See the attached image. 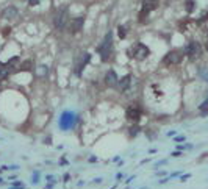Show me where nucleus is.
<instances>
[{
	"label": "nucleus",
	"mask_w": 208,
	"mask_h": 189,
	"mask_svg": "<svg viewBox=\"0 0 208 189\" xmlns=\"http://www.w3.org/2000/svg\"><path fill=\"white\" fill-rule=\"evenodd\" d=\"M111 52H113V33L108 31L107 36L103 38L102 44L97 47V53L102 56V61H103V63H107V61H110Z\"/></svg>",
	"instance_id": "obj_1"
},
{
	"label": "nucleus",
	"mask_w": 208,
	"mask_h": 189,
	"mask_svg": "<svg viewBox=\"0 0 208 189\" xmlns=\"http://www.w3.org/2000/svg\"><path fill=\"white\" fill-rule=\"evenodd\" d=\"M205 48H206V52H208V41H205Z\"/></svg>",
	"instance_id": "obj_25"
},
{
	"label": "nucleus",
	"mask_w": 208,
	"mask_h": 189,
	"mask_svg": "<svg viewBox=\"0 0 208 189\" xmlns=\"http://www.w3.org/2000/svg\"><path fill=\"white\" fill-rule=\"evenodd\" d=\"M189 177H191V175H189V174H186V175H183V177H182V181H185V180H186V178H189Z\"/></svg>",
	"instance_id": "obj_24"
},
{
	"label": "nucleus",
	"mask_w": 208,
	"mask_h": 189,
	"mask_svg": "<svg viewBox=\"0 0 208 189\" xmlns=\"http://www.w3.org/2000/svg\"><path fill=\"white\" fill-rule=\"evenodd\" d=\"M149 14H150V11H149V10H146V8H141L139 14H138V19H139V22H141V24H144V22L147 21Z\"/></svg>",
	"instance_id": "obj_15"
},
{
	"label": "nucleus",
	"mask_w": 208,
	"mask_h": 189,
	"mask_svg": "<svg viewBox=\"0 0 208 189\" xmlns=\"http://www.w3.org/2000/svg\"><path fill=\"white\" fill-rule=\"evenodd\" d=\"M38 180H39V172H36V174L33 175V183H38Z\"/></svg>",
	"instance_id": "obj_21"
},
{
	"label": "nucleus",
	"mask_w": 208,
	"mask_h": 189,
	"mask_svg": "<svg viewBox=\"0 0 208 189\" xmlns=\"http://www.w3.org/2000/svg\"><path fill=\"white\" fill-rule=\"evenodd\" d=\"M149 53H150L149 47L144 45L143 42H136V44H133L131 48H128V55H130V58L138 60V61L146 60V58L149 56Z\"/></svg>",
	"instance_id": "obj_2"
},
{
	"label": "nucleus",
	"mask_w": 208,
	"mask_h": 189,
	"mask_svg": "<svg viewBox=\"0 0 208 189\" xmlns=\"http://www.w3.org/2000/svg\"><path fill=\"white\" fill-rule=\"evenodd\" d=\"M199 108H200V110H202V111H203V113H205V111H206V110H208V97H206V98H205V100H203V103H202V105H200V106H199Z\"/></svg>",
	"instance_id": "obj_19"
},
{
	"label": "nucleus",
	"mask_w": 208,
	"mask_h": 189,
	"mask_svg": "<svg viewBox=\"0 0 208 189\" xmlns=\"http://www.w3.org/2000/svg\"><path fill=\"white\" fill-rule=\"evenodd\" d=\"M84 25V17H75V19H71V22L67 24V31L71 33V34H77L78 31H81Z\"/></svg>",
	"instance_id": "obj_8"
},
{
	"label": "nucleus",
	"mask_w": 208,
	"mask_h": 189,
	"mask_svg": "<svg viewBox=\"0 0 208 189\" xmlns=\"http://www.w3.org/2000/svg\"><path fill=\"white\" fill-rule=\"evenodd\" d=\"M183 55H185V52H182V50H171L163 58V64L164 66H177L182 63Z\"/></svg>",
	"instance_id": "obj_4"
},
{
	"label": "nucleus",
	"mask_w": 208,
	"mask_h": 189,
	"mask_svg": "<svg viewBox=\"0 0 208 189\" xmlns=\"http://www.w3.org/2000/svg\"><path fill=\"white\" fill-rule=\"evenodd\" d=\"M31 66H33V63H31V61H24V63L21 64V67H19V71H25V72H28V71H31Z\"/></svg>",
	"instance_id": "obj_17"
},
{
	"label": "nucleus",
	"mask_w": 208,
	"mask_h": 189,
	"mask_svg": "<svg viewBox=\"0 0 208 189\" xmlns=\"http://www.w3.org/2000/svg\"><path fill=\"white\" fill-rule=\"evenodd\" d=\"M117 34H119L120 39H124V38L127 36V27H122V25H120V27L117 28Z\"/></svg>",
	"instance_id": "obj_18"
},
{
	"label": "nucleus",
	"mask_w": 208,
	"mask_h": 189,
	"mask_svg": "<svg viewBox=\"0 0 208 189\" xmlns=\"http://www.w3.org/2000/svg\"><path fill=\"white\" fill-rule=\"evenodd\" d=\"M138 133H139V127H138V125L130 128V134H131V136H135V134H138Z\"/></svg>",
	"instance_id": "obj_20"
},
{
	"label": "nucleus",
	"mask_w": 208,
	"mask_h": 189,
	"mask_svg": "<svg viewBox=\"0 0 208 189\" xmlns=\"http://www.w3.org/2000/svg\"><path fill=\"white\" fill-rule=\"evenodd\" d=\"M67 19H69V13H67V8L63 6V8H58L55 16H53V25L57 30H63L66 25H67Z\"/></svg>",
	"instance_id": "obj_3"
},
{
	"label": "nucleus",
	"mask_w": 208,
	"mask_h": 189,
	"mask_svg": "<svg viewBox=\"0 0 208 189\" xmlns=\"http://www.w3.org/2000/svg\"><path fill=\"white\" fill-rule=\"evenodd\" d=\"M141 110L138 108L136 105H131V106H128L127 108V111H125V116H127V119L130 120V122H139V119H141Z\"/></svg>",
	"instance_id": "obj_9"
},
{
	"label": "nucleus",
	"mask_w": 208,
	"mask_h": 189,
	"mask_svg": "<svg viewBox=\"0 0 208 189\" xmlns=\"http://www.w3.org/2000/svg\"><path fill=\"white\" fill-rule=\"evenodd\" d=\"M10 72H11V69H10L6 64H2V63H0V81H3V80L10 75Z\"/></svg>",
	"instance_id": "obj_14"
},
{
	"label": "nucleus",
	"mask_w": 208,
	"mask_h": 189,
	"mask_svg": "<svg viewBox=\"0 0 208 189\" xmlns=\"http://www.w3.org/2000/svg\"><path fill=\"white\" fill-rule=\"evenodd\" d=\"M10 31H11V28H5V30H3V34L6 36V34H10Z\"/></svg>",
	"instance_id": "obj_23"
},
{
	"label": "nucleus",
	"mask_w": 208,
	"mask_h": 189,
	"mask_svg": "<svg viewBox=\"0 0 208 189\" xmlns=\"http://www.w3.org/2000/svg\"><path fill=\"white\" fill-rule=\"evenodd\" d=\"M17 14H19L17 8H16L14 5H10V6H6V8L3 10L2 17H3L5 21H11V19H16V17H17Z\"/></svg>",
	"instance_id": "obj_10"
},
{
	"label": "nucleus",
	"mask_w": 208,
	"mask_h": 189,
	"mask_svg": "<svg viewBox=\"0 0 208 189\" xmlns=\"http://www.w3.org/2000/svg\"><path fill=\"white\" fill-rule=\"evenodd\" d=\"M117 81H119V78H117L116 72H114V71H108L107 75H105V83H107V86H110V88H117Z\"/></svg>",
	"instance_id": "obj_11"
},
{
	"label": "nucleus",
	"mask_w": 208,
	"mask_h": 189,
	"mask_svg": "<svg viewBox=\"0 0 208 189\" xmlns=\"http://www.w3.org/2000/svg\"><path fill=\"white\" fill-rule=\"evenodd\" d=\"M185 55L189 58V60H197L200 55H202V44L196 42V41H191L186 47H185Z\"/></svg>",
	"instance_id": "obj_5"
},
{
	"label": "nucleus",
	"mask_w": 208,
	"mask_h": 189,
	"mask_svg": "<svg viewBox=\"0 0 208 189\" xmlns=\"http://www.w3.org/2000/svg\"><path fill=\"white\" fill-rule=\"evenodd\" d=\"M75 119H77V116H75L74 113H69V111L63 113L61 120H60V127H61L63 130H67V128L74 127V124H75Z\"/></svg>",
	"instance_id": "obj_7"
},
{
	"label": "nucleus",
	"mask_w": 208,
	"mask_h": 189,
	"mask_svg": "<svg viewBox=\"0 0 208 189\" xmlns=\"http://www.w3.org/2000/svg\"><path fill=\"white\" fill-rule=\"evenodd\" d=\"M160 6V2L158 0H144L143 2V8L149 10V11H153V10H157Z\"/></svg>",
	"instance_id": "obj_13"
},
{
	"label": "nucleus",
	"mask_w": 208,
	"mask_h": 189,
	"mask_svg": "<svg viewBox=\"0 0 208 189\" xmlns=\"http://www.w3.org/2000/svg\"><path fill=\"white\" fill-rule=\"evenodd\" d=\"M89 60H91V55L88 53V52H84V53H81L80 56H77L75 63H74V74L81 75V71L84 69V66L89 63Z\"/></svg>",
	"instance_id": "obj_6"
},
{
	"label": "nucleus",
	"mask_w": 208,
	"mask_h": 189,
	"mask_svg": "<svg viewBox=\"0 0 208 189\" xmlns=\"http://www.w3.org/2000/svg\"><path fill=\"white\" fill-rule=\"evenodd\" d=\"M130 84H131V75L128 74V75L122 77V78L117 81V88H119L120 92H124V91H127V89L130 88Z\"/></svg>",
	"instance_id": "obj_12"
},
{
	"label": "nucleus",
	"mask_w": 208,
	"mask_h": 189,
	"mask_svg": "<svg viewBox=\"0 0 208 189\" xmlns=\"http://www.w3.org/2000/svg\"><path fill=\"white\" fill-rule=\"evenodd\" d=\"M182 141H185V136H179V137H175V142H182Z\"/></svg>",
	"instance_id": "obj_22"
},
{
	"label": "nucleus",
	"mask_w": 208,
	"mask_h": 189,
	"mask_svg": "<svg viewBox=\"0 0 208 189\" xmlns=\"http://www.w3.org/2000/svg\"><path fill=\"white\" fill-rule=\"evenodd\" d=\"M185 8H186L188 13H193L196 10V2H194V0H186V2H185Z\"/></svg>",
	"instance_id": "obj_16"
}]
</instances>
